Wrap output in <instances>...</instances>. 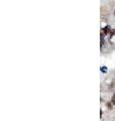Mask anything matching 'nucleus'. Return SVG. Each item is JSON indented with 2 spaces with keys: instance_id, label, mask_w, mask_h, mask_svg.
<instances>
[{
  "instance_id": "7ed1b4c3",
  "label": "nucleus",
  "mask_w": 115,
  "mask_h": 121,
  "mask_svg": "<svg viewBox=\"0 0 115 121\" xmlns=\"http://www.w3.org/2000/svg\"><path fill=\"white\" fill-rule=\"evenodd\" d=\"M111 103H112L113 105H115V96L113 95L112 98H111Z\"/></svg>"
},
{
  "instance_id": "f257e3e1",
  "label": "nucleus",
  "mask_w": 115,
  "mask_h": 121,
  "mask_svg": "<svg viewBox=\"0 0 115 121\" xmlns=\"http://www.w3.org/2000/svg\"><path fill=\"white\" fill-rule=\"evenodd\" d=\"M111 30H112V29H111V27H110V26H109V25H107V26H105V27H104V28H103V29L101 30V31H102L103 33H105V35H107V33L111 32Z\"/></svg>"
},
{
  "instance_id": "39448f33",
  "label": "nucleus",
  "mask_w": 115,
  "mask_h": 121,
  "mask_svg": "<svg viewBox=\"0 0 115 121\" xmlns=\"http://www.w3.org/2000/svg\"><path fill=\"white\" fill-rule=\"evenodd\" d=\"M114 35H115V29H114V30L112 29V30H111V32H110V35H111V36H113Z\"/></svg>"
},
{
  "instance_id": "f03ea898",
  "label": "nucleus",
  "mask_w": 115,
  "mask_h": 121,
  "mask_svg": "<svg viewBox=\"0 0 115 121\" xmlns=\"http://www.w3.org/2000/svg\"><path fill=\"white\" fill-rule=\"evenodd\" d=\"M101 72H103V73H106V72H107V67H101Z\"/></svg>"
},
{
  "instance_id": "20e7f679",
  "label": "nucleus",
  "mask_w": 115,
  "mask_h": 121,
  "mask_svg": "<svg viewBox=\"0 0 115 121\" xmlns=\"http://www.w3.org/2000/svg\"><path fill=\"white\" fill-rule=\"evenodd\" d=\"M107 107H108V109H111L112 108V103H111V102L110 103H107Z\"/></svg>"
}]
</instances>
